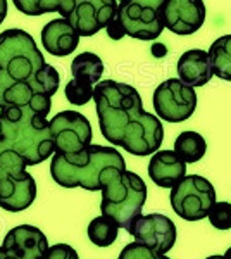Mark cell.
<instances>
[{
  "mask_svg": "<svg viewBox=\"0 0 231 259\" xmlns=\"http://www.w3.org/2000/svg\"><path fill=\"white\" fill-rule=\"evenodd\" d=\"M154 109L157 118L169 123H181L192 118L197 109L195 90L181 83L178 78L162 81L154 92Z\"/></svg>",
  "mask_w": 231,
  "mask_h": 259,
  "instance_id": "9",
  "label": "cell"
},
{
  "mask_svg": "<svg viewBox=\"0 0 231 259\" xmlns=\"http://www.w3.org/2000/svg\"><path fill=\"white\" fill-rule=\"evenodd\" d=\"M149 177L157 187L173 189L187 177V164L173 150H157L149 162Z\"/></svg>",
  "mask_w": 231,
  "mask_h": 259,
  "instance_id": "16",
  "label": "cell"
},
{
  "mask_svg": "<svg viewBox=\"0 0 231 259\" xmlns=\"http://www.w3.org/2000/svg\"><path fill=\"white\" fill-rule=\"evenodd\" d=\"M205 150H207V142L197 132H181L174 140L173 152L184 164L200 161L205 156Z\"/></svg>",
  "mask_w": 231,
  "mask_h": 259,
  "instance_id": "20",
  "label": "cell"
},
{
  "mask_svg": "<svg viewBox=\"0 0 231 259\" xmlns=\"http://www.w3.org/2000/svg\"><path fill=\"white\" fill-rule=\"evenodd\" d=\"M50 139L54 142V154H78L91 144V124L88 118L76 111H62L49 121Z\"/></svg>",
  "mask_w": 231,
  "mask_h": 259,
  "instance_id": "8",
  "label": "cell"
},
{
  "mask_svg": "<svg viewBox=\"0 0 231 259\" xmlns=\"http://www.w3.org/2000/svg\"><path fill=\"white\" fill-rule=\"evenodd\" d=\"M161 0H123L116 18L124 35L138 40H155L164 30Z\"/></svg>",
  "mask_w": 231,
  "mask_h": 259,
  "instance_id": "7",
  "label": "cell"
},
{
  "mask_svg": "<svg viewBox=\"0 0 231 259\" xmlns=\"http://www.w3.org/2000/svg\"><path fill=\"white\" fill-rule=\"evenodd\" d=\"M6 16H7V2L6 0H0V24L4 23Z\"/></svg>",
  "mask_w": 231,
  "mask_h": 259,
  "instance_id": "29",
  "label": "cell"
},
{
  "mask_svg": "<svg viewBox=\"0 0 231 259\" xmlns=\"http://www.w3.org/2000/svg\"><path fill=\"white\" fill-rule=\"evenodd\" d=\"M43 259H79V256L76 250H74V247H71V245L56 244L47 249Z\"/></svg>",
  "mask_w": 231,
  "mask_h": 259,
  "instance_id": "27",
  "label": "cell"
},
{
  "mask_svg": "<svg viewBox=\"0 0 231 259\" xmlns=\"http://www.w3.org/2000/svg\"><path fill=\"white\" fill-rule=\"evenodd\" d=\"M171 207L179 218L187 221H200L207 218L216 204V190L207 178L188 175L171 189Z\"/></svg>",
  "mask_w": 231,
  "mask_h": 259,
  "instance_id": "6",
  "label": "cell"
},
{
  "mask_svg": "<svg viewBox=\"0 0 231 259\" xmlns=\"http://www.w3.org/2000/svg\"><path fill=\"white\" fill-rule=\"evenodd\" d=\"M0 137L6 149L14 150L26 166L40 164L56 152L49 119L29 109L0 111Z\"/></svg>",
  "mask_w": 231,
  "mask_h": 259,
  "instance_id": "3",
  "label": "cell"
},
{
  "mask_svg": "<svg viewBox=\"0 0 231 259\" xmlns=\"http://www.w3.org/2000/svg\"><path fill=\"white\" fill-rule=\"evenodd\" d=\"M117 259H171V257L161 256V254H154L152 250H149L147 247H144V245L136 244V242H131V244H128L121 250Z\"/></svg>",
  "mask_w": 231,
  "mask_h": 259,
  "instance_id": "26",
  "label": "cell"
},
{
  "mask_svg": "<svg viewBox=\"0 0 231 259\" xmlns=\"http://www.w3.org/2000/svg\"><path fill=\"white\" fill-rule=\"evenodd\" d=\"M222 259H231V247L226 249V252L222 254Z\"/></svg>",
  "mask_w": 231,
  "mask_h": 259,
  "instance_id": "31",
  "label": "cell"
},
{
  "mask_svg": "<svg viewBox=\"0 0 231 259\" xmlns=\"http://www.w3.org/2000/svg\"><path fill=\"white\" fill-rule=\"evenodd\" d=\"M209 221L214 228L217 230H229L231 228V204L226 200H219L211 207L207 214Z\"/></svg>",
  "mask_w": 231,
  "mask_h": 259,
  "instance_id": "25",
  "label": "cell"
},
{
  "mask_svg": "<svg viewBox=\"0 0 231 259\" xmlns=\"http://www.w3.org/2000/svg\"><path fill=\"white\" fill-rule=\"evenodd\" d=\"M36 199V182L28 171L0 180V207L9 212L28 209Z\"/></svg>",
  "mask_w": 231,
  "mask_h": 259,
  "instance_id": "15",
  "label": "cell"
},
{
  "mask_svg": "<svg viewBox=\"0 0 231 259\" xmlns=\"http://www.w3.org/2000/svg\"><path fill=\"white\" fill-rule=\"evenodd\" d=\"M207 54L212 74L221 80L231 81V35L219 36L216 41H212Z\"/></svg>",
  "mask_w": 231,
  "mask_h": 259,
  "instance_id": "21",
  "label": "cell"
},
{
  "mask_svg": "<svg viewBox=\"0 0 231 259\" xmlns=\"http://www.w3.org/2000/svg\"><path fill=\"white\" fill-rule=\"evenodd\" d=\"M164 128L157 116L144 112L142 118L126 132L121 147L133 156H154L162 145Z\"/></svg>",
  "mask_w": 231,
  "mask_h": 259,
  "instance_id": "13",
  "label": "cell"
},
{
  "mask_svg": "<svg viewBox=\"0 0 231 259\" xmlns=\"http://www.w3.org/2000/svg\"><path fill=\"white\" fill-rule=\"evenodd\" d=\"M107 168L126 169L124 157L116 147L90 144L78 154H54L50 175L57 185L64 189L81 187L85 190H100V177Z\"/></svg>",
  "mask_w": 231,
  "mask_h": 259,
  "instance_id": "2",
  "label": "cell"
},
{
  "mask_svg": "<svg viewBox=\"0 0 231 259\" xmlns=\"http://www.w3.org/2000/svg\"><path fill=\"white\" fill-rule=\"evenodd\" d=\"M86 232L91 244H95L97 247H109V245H112L116 242L119 227H117L114 220L100 214L90 221Z\"/></svg>",
  "mask_w": 231,
  "mask_h": 259,
  "instance_id": "23",
  "label": "cell"
},
{
  "mask_svg": "<svg viewBox=\"0 0 231 259\" xmlns=\"http://www.w3.org/2000/svg\"><path fill=\"white\" fill-rule=\"evenodd\" d=\"M107 33H109V36H111L112 40H121L124 36V31H123V28H121V24H119V21H117V18H114L109 23V26L106 28Z\"/></svg>",
  "mask_w": 231,
  "mask_h": 259,
  "instance_id": "28",
  "label": "cell"
},
{
  "mask_svg": "<svg viewBox=\"0 0 231 259\" xmlns=\"http://www.w3.org/2000/svg\"><path fill=\"white\" fill-rule=\"evenodd\" d=\"M79 36L66 19L59 18L49 21L41 28V45L49 54L56 57H66L76 50Z\"/></svg>",
  "mask_w": 231,
  "mask_h": 259,
  "instance_id": "17",
  "label": "cell"
},
{
  "mask_svg": "<svg viewBox=\"0 0 231 259\" xmlns=\"http://www.w3.org/2000/svg\"><path fill=\"white\" fill-rule=\"evenodd\" d=\"M66 99L69 100V104H74V106H85V104L90 102L94 99V87L88 85L85 81L79 80H71L66 85Z\"/></svg>",
  "mask_w": 231,
  "mask_h": 259,
  "instance_id": "24",
  "label": "cell"
},
{
  "mask_svg": "<svg viewBox=\"0 0 231 259\" xmlns=\"http://www.w3.org/2000/svg\"><path fill=\"white\" fill-rule=\"evenodd\" d=\"M16 9L28 16H40L45 12H59L62 19L69 16L76 0H14Z\"/></svg>",
  "mask_w": 231,
  "mask_h": 259,
  "instance_id": "22",
  "label": "cell"
},
{
  "mask_svg": "<svg viewBox=\"0 0 231 259\" xmlns=\"http://www.w3.org/2000/svg\"><path fill=\"white\" fill-rule=\"evenodd\" d=\"M94 100L104 139L121 147L126 132L145 112L138 90L126 83L102 80L94 87Z\"/></svg>",
  "mask_w": 231,
  "mask_h": 259,
  "instance_id": "1",
  "label": "cell"
},
{
  "mask_svg": "<svg viewBox=\"0 0 231 259\" xmlns=\"http://www.w3.org/2000/svg\"><path fill=\"white\" fill-rule=\"evenodd\" d=\"M0 247L7 256L14 259H43L50 245L40 228L19 225L7 233Z\"/></svg>",
  "mask_w": 231,
  "mask_h": 259,
  "instance_id": "14",
  "label": "cell"
},
{
  "mask_svg": "<svg viewBox=\"0 0 231 259\" xmlns=\"http://www.w3.org/2000/svg\"><path fill=\"white\" fill-rule=\"evenodd\" d=\"M152 54H154L155 57H157V56H164V54H166V47L161 45V44H159V45L155 44L154 47H152Z\"/></svg>",
  "mask_w": 231,
  "mask_h": 259,
  "instance_id": "30",
  "label": "cell"
},
{
  "mask_svg": "<svg viewBox=\"0 0 231 259\" xmlns=\"http://www.w3.org/2000/svg\"><path fill=\"white\" fill-rule=\"evenodd\" d=\"M47 64L33 36L24 30L0 33V90L33 80Z\"/></svg>",
  "mask_w": 231,
  "mask_h": 259,
  "instance_id": "5",
  "label": "cell"
},
{
  "mask_svg": "<svg viewBox=\"0 0 231 259\" xmlns=\"http://www.w3.org/2000/svg\"><path fill=\"white\" fill-rule=\"evenodd\" d=\"M179 81L187 87H204L212 78V68L209 62V54L200 49L187 50L178 61Z\"/></svg>",
  "mask_w": 231,
  "mask_h": 259,
  "instance_id": "18",
  "label": "cell"
},
{
  "mask_svg": "<svg viewBox=\"0 0 231 259\" xmlns=\"http://www.w3.org/2000/svg\"><path fill=\"white\" fill-rule=\"evenodd\" d=\"M71 73L74 80L85 81L88 85H97L104 74V62L94 52H83L71 62Z\"/></svg>",
  "mask_w": 231,
  "mask_h": 259,
  "instance_id": "19",
  "label": "cell"
},
{
  "mask_svg": "<svg viewBox=\"0 0 231 259\" xmlns=\"http://www.w3.org/2000/svg\"><path fill=\"white\" fill-rule=\"evenodd\" d=\"M205 259H222V256H209V257H205Z\"/></svg>",
  "mask_w": 231,
  "mask_h": 259,
  "instance_id": "32",
  "label": "cell"
},
{
  "mask_svg": "<svg viewBox=\"0 0 231 259\" xmlns=\"http://www.w3.org/2000/svg\"><path fill=\"white\" fill-rule=\"evenodd\" d=\"M128 233L135 237L136 244L161 256L169 252L176 242V225L171 218L159 212L140 216Z\"/></svg>",
  "mask_w": 231,
  "mask_h": 259,
  "instance_id": "10",
  "label": "cell"
},
{
  "mask_svg": "<svg viewBox=\"0 0 231 259\" xmlns=\"http://www.w3.org/2000/svg\"><path fill=\"white\" fill-rule=\"evenodd\" d=\"M162 24L174 35H193L205 21L202 0H164L161 6Z\"/></svg>",
  "mask_w": 231,
  "mask_h": 259,
  "instance_id": "12",
  "label": "cell"
},
{
  "mask_svg": "<svg viewBox=\"0 0 231 259\" xmlns=\"http://www.w3.org/2000/svg\"><path fill=\"white\" fill-rule=\"evenodd\" d=\"M102 216L114 220L126 232L142 216L147 200V185L136 173L121 168H107L100 177Z\"/></svg>",
  "mask_w": 231,
  "mask_h": 259,
  "instance_id": "4",
  "label": "cell"
},
{
  "mask_svg": "<svg viewBox=\"0 0 231 259\" xmlns=\"http://www.w3.org/2000/svg\"><path fill=\"white\" fill-rule=\"evenodd\" d=\"M117 14L114 0H81L76 2L66 21L74 28L78 36H94L109 26Z\"/></svg>",
  "mask_w": 231,
  "mask_h": 259,
  "instance_id": "11",
  "label": "cell"
}]
</instances>
